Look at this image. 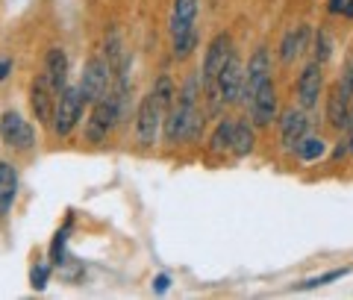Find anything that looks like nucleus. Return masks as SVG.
Returning a JSON list of instances; mask_svg holds the SVG:
<instances>
[{
    "mask_svg": "<svg viewBox=\"0 0 353 300\" xmlns=\"http://www.w3.org/2000/svg\"><path fill=\"white\" fill-rule=\"evenodd\" d=\"M201 127H203V115H201V109H197V77H192V80L183 86L176 106L168 109V118H165V139L174 141V144L192 141V139H197Z\"/></svg>",
    "mask_w": 353,
    "mask_h": 300,
    "instance_id": "f257e3e1",
    "label": "nucleus"
},
{
    "mask_svg": "<svg viewBox=\"0 0 353 300\" xmlns=\"http://www.w3.org/2000/svg\"><path fill=\"white\" fill-rule=\"evenodd\" d=\"M112 80H115V71L109 65L106 57H92L83 68V80H80V94H83V103L85 106H94L103 94L112 92Z\"/></svg>",
    "mask_w": 353,
    "mask_h": 300,
    "instance_id": "f03ea898",
    "label": "nucleus"
},
{
    "mask_svg": "<svg viewBox=\"0 0 353 300\" xmlns=\"http://www.w3.org/2000/svg\"><path fill=\"white\" fill-rule=\"evenodd\" d=\"M118 121H121L118 97H115V92H109V94H103V97L94 103L92 118H88V124H85V139L92 141V144H103Z\"/></svg>",
    "mask_w": 353,
    "mask_h": 300,
    "instance_id": "7ed1b4c3",
    "label": "nucleus"
},
{
    "mask_svg": "<svg viewBox=\"0 0 353 300\" xmlns=\"http://www.w3.org/2000/svg\"><path fill=\"white\" fill-rule=\"evenodd\" d=\"M83 94H80V86H65L62 94L57 97V112H53V132L57 136H71V130L77 127V121L83 118Z\"/></svg>",
    "mask_w": 353,
    "mask_h": 300,
    "instance_id": "20e7f679",
    "label": "nucleus"
},
{
    "mask_svg": "<svg viewBox=\"0 0 353 300\" xmlns=\"http://www.w3.org/2000/svg\"><path fill=\"white\" fill-rule=\"evenodd\" d=\"M162 115L165 109L157 100V94H145V100L139 103V112H136V139L141 148H153L159 136V127H162Z\"/></svg>",
    "mask_w": 353,
    "mask_h": 300,
    "instance_id": "39448f33",
    "label": "nucleus"
},
{
    "mask_svg": "<svg viewBox=\"0 0 353 300\" xmlns=\"http://www.w3.org/2000/svg\"><path fill=\"white\" fill-rule=\"evenodd\" d=\"M233 41H230L227 32H221V36L212 39V44H209L206 57H203V68H201V77H203V86L209 88V92H215V80L221 68L230 62V57H233Z\"/></svg>",
    "mask_w": 353,
    "mask_h": 300,
    "instance_id": "423d86ee",
    "label": "nucleus"
},
{
    "mask_svg": "<svg viewBox=\"0 0 353 300\" xmlns=\"http://www.w3.org/2000/svg\"><path fill=\"white\" fill-rule=\"evenodd\" d=\"M241 92H245V71H241V62L233 53L230 62L221 68L218 80H215V94H218V103H227L233 106L241 100Z\"/></svg>",
    "mask_w": 353,
    "mask_h": 300,
    "instance_id": "0eeeda50",
    "label": "nucleus"
},
{
    "mask_svg": "<svg viewBox=\"0 0 353 300\" xmlns=\"http://www.w3.org/2000/svg\"><path fill=\"white\" fill-rule=\"evenodd\" d=\"M0 139L12 150H30L36 144V130L18 112H3V118H0Z\"/></svg>",
    "mask_w": 353,
    "mask_h": 300,
    "instance_id": "6e6552de",
    "label": "nucleus"
},
{
    "mask_svg": "<svg viewBox=\"0 0 353 300\" xmlns=\"http://www.w3.org/2000/svg\"><path fill=\"white\" fill-rule=\"evenodd\" d=\"M53 97H59V94H57V88L50 86V77L39 74L36 80H32V88H30V106H32V115H36L39 124H50L53 121V112H57Z\"/></svg>",
    "mask_w": 353,
    "mask_h": 300,
    "instance_id": "1a4fd4ad",
    "label": "nucleus"
},
{
    "mask_svg": "<svg viewBox=\"0 0 353 300\" xmlns=\"http://www.w3.org/2000/svg\"><path fill=\"white\" fill-rule=\"evenodd\" d=\"M321 88H324V71H321V62H309L306 68L297 77V103L303 109H315L318 106V97H321Z\"/></svg>",
    "mask_w": 353,
    "mask_h": 300,
    "instance_id": "9d476101",
    "label": "nucleus"
},
{
    "mask_svg": "<svg viewBox=\"0 0 353 300\" xmlns=\"http://www.w3.org/2000/svg\"><path fill=\"white\" fill-rule=\"evenodd\" d=\"M271 80V57L265 48H256L253 50V57L248 62V71H245V92H241V100L250 103V97L259 92L262 83Z\"/></svg>",
    "mask_w": 353,
    "mask_h": 300,
    "instance_id": "9b49d317",
    "label": "nucleus"
},
{
    "mask_svg": "<svg viewBox=\"0 0 353 300\" xmlns=\"http://www.w3.org/2000/svg\"><path fill=\"white\" fill-rule=\"evenodd\" d=\"M250 121L253 127H268L274 118H277V92H274V83H262L259 92L250 97Z\"/></svg>",
    "mask_w": 353,
    "mask_h": 300,
    "instance_id": "f8f14e48",
    "label": "nucleus"
},
{
    "mask_svg": "<svg viewBox=\"0 0 353 300\" xmlns=\"http://www.w3.org/2000/svg\"><path fill=\"white\" fill-rule=\"evenodd\" d=\"M309 130V118H306V109H285V112L280 115V141L283 148H297V141H301L306 136Z\"/></svg>",
    "mask_w": 353,
    "mask_h": 300,
    "instance_id": "ddd939ff",
    "label": "nucleus"
},
{
    "mask_svg": "<svg viewBox=\"0 0 353 300\" xmlns=\"http://www.w3.org/2000/svg\"><path fill=\"white\" fill-rule=\"evenodd\" d=\"M350 88L345 83H336L333 88H330V94H327V118H330V124H333L336 130H345L347 124V109H350Z\"/></svg>",
    "mask_w": 353,
    "mask_h": 300,
    "instance_id": "4468645a",
    "label": "nucleus"
},
{
    "mask_svg": "<svg viewBox=\"0 0 353 300\" xmlns=\"http://www.w3.org/2000/svg\"><path fill=\"white\" fill-rule=\"evenodd\" d=\"M197 18V0H174L171 9V36H185L189 30H194Z\"/></svg>",
    "mask_w": 353,
    "mask_h": 300,
    "instance_id": "2eb2a0df",
    "label": "nucleus"
},
{
    "mask_svg": "<svg viewBox=\"0 0 353 300\" xmlns=\"http://www.w3.org/2000/svg\"><path fill=\"white\" fill-rule=\"evenodd\" d=\"M44 74L50 77V86L57 88V94H62L65 80H68V57L62 48H50L44 57Z\"/></svg>",
    "mask_w": 353,
    "mask_h": 300,
    "instance_id": "dca6fc26",
    "label": "nucleus"
},
{
    "mask_svg": "<svg viewBox=\"0 0 353 300\" xmlns=\"http://www.w3.org/2000/svg\"><path fill=\"white\" fill-rule=\"evenodd\" d=\"M15 194H18V171L9 162H0V215L12 212Z\"/></svg>",
    "mask_w": 353,
    "mask_h": 300,
    "instance_id": "f3484780",
    "label": "nucleus"
},
{
    "mask_svg": "<svg viewBox=\"0 0 353 300\" xmlns=\"http://www.w3.org/2000/svg\"><path fill=\"white\" fill-rule=\"evenodd\" d=\"M306 44H309V27L306 24L289 30V32H285V39H283V44H280V59L285 65H292L306 50Z\"/></svg>",
    "mask_w": 353,
    "mask_h": 300,
    "instance_id": "a211bd4d",
    "label": "nucleus"
},
{
    "mask_svg": "<svg viewBox=\"0 0 353 300\" xmlns=\"http://www.w3.org/2000/svg\"><path fill=\"white\" fill-rule=\"evenodd\" d=\"M233 132L236 124L233 121H218V127L212 130V139H209V150L212 153H224V150H233Z\"/></svg>",
    "mask_w": 353,
    "mask_h": 300,
    "instance_id": "6ab92c4d",
    "label": "nucleus"
},
{
    "mask_svg": "<svg viewBox=\"0 0 353 300\" xmlns=\"http://www.w3.org/2000/svg\"><path fill=\"white\" fill-rule=\"evenodd\" d=\"M253 144H256V136H253V127L248 124V121H239L236 124V132H233V153L241 159L248 157V153L253 150Z\"/></svg>",
    "mask_w": 353,
    "mask_h": 300,
    "instance_id": "aec40b11",
    "label": "nucleus"
},
{
    "mask_svg": "<svg viewBox=\"0 0 353 300\" xmlns=\"http://www.w3.org/2000/svg\"><path fill=\"white\" fill-rule=\"evenodd\" d=\"M324 153H327V144L318 136H303L297 141V157H301V162H315V159H321Z\"/></svg>",
    "mask_w": 353,
    "mask_h": 300,
    "instance_id": "412c9836",
    "label": "nucleus"
},
{
    "mask_svg": "<svg viewBox=\"0 0 353 300\" xmlns=\"http://www.w3.org/2000/svg\"><path fill=\"white\" fill-rule=\"evenodd\" d=\"M197 48V30H189L185 36H176L174 39V59L176 62H183V59H189L192 53Z\"/></svg>",
    "mask_w": 353,
    "mask_h": 300,
    "instance_id": "4be33fe9",
    "label": "nucleus"
},
{
    "mask_svg": "<svg viewBox=\"0 0 353 300\" xmlns=\"http://www.w3.org/2000/svg\"><path fill=\"white\" fill-rule=\"evenodd\" d=\"M312 53H315V62H321V65L330 57H333V39H330L327 30H318L315 32V48H312Z\"/></svg>",
    "mask_w": 353,
    "mask_h": 300,
    "instance_id": "5701e85b",
    "label": "nucleus"
},
{
    "mask_svg": "<svg viewBox=\"0 0 353 300\" xmlns=\"http://www.w3.org/2000/svg\"><path fill=\"white\" fill-rule=\"evenodd\" d=\"M153 94H157V100L162 103V109L165 112H168L171 109V100H174V83H171V77H159L157 80V86H153Z\"/></svg>",
    "mask_w": 353,
    "mask_h": 300,
    "instance_id": "b1692460",
    "label": "nucleus"
},
{
    "mask_svg": "<svg viewBox=\"0 0 353 300\" xmlns=\"http://www.w3.org/2000/svg\"><path fill=\"white\" fill-rule=\"evenodd\" d=\"M347 271L341 268V271H330V274H324V277H315V280H306V283H301V288H315V286H327V283H333V280H339V277H345Z\"/></svg>",
    "mask_w": 353,
    "mask_h": 300,
    "instance_id": "393cba45",
    "label": "nucleus"
},
{
    "mask_svg": "<svg viewBox=\"0 0 353 300\" xmlns=\"http://www.w3.org/2000/svg\"><path fill=\"white\" fill-rule=\"evenodd\" d=\"M32 286H36V288H44V286H48V277H50V268H48V265H36V268H32Z\"/></svg>",
    "mask_w": 353,
    "mask_h": 300,
    "instance_id": "a878e982",
    "label": "nucleus"
},
{
    "mask_svg": "<svg viewBox=\"0 0 353 300\" xmlns=\"http://www.w3.org/2000/svg\"><path fill=\"white\" fill-rule=\"evenodd\" d=\"M168 286H171V280H168V274H159L157 280H153V288H157V294H162V292H168Z\"/></svg>",
    "mask_w": 353,
    "mask_h": 300,
    "instance_id": "bb28decb",
    "label": "nucleus"
},
{
    "mask_svg": "<svg viewBox=\"0 0 353 300\" xmlns=\"http://www.w3.org/2000/svg\"><path fill=\"white\" fill-rule=\"evenodd\" d=\"M9 71H12V59H0V80H6Z\"/></svg>",
    "mask_w": 353,
    "mask_h": 300,
    "instance_id": "cd10ccee",
    "label": "nucleus"
},
{
    "mask_svg": "<svg viewBox=\"0 0 353 300\" xmlns=\"http://www.w3.org/2000/svg\"><path fill=\"white\" fill-rule=\"evenodd\" d=\"M341 83H345V86L350 88V94H353V62L347 65V71H345V80H341Z\"/></svg>",
    "mask_w": 353,
    "mask_h": 300,
    "instance_id": "c85d7f7f",
    "label": "nucleus"
},
{
    "mask_svg": "<svg viewBox=\"0 0 353 300\" xmlns=\"http://www.w3.org/2000/svg\"><path fill=\"white\" fill-rule=\"evenodd\" d=\"M345 3L347 0H330V12H345Z\"/></svg>",
    "mask_w": 353,
    "mask_h": 300,
    "instance_id": "c756f323",
    "label": "nucleus"
},
{
    "mask_svg": "<svg viewBox=\"0 0 353 300\" xmlns=\"http://www.w3.org/2000/svg\"><path fill=\"white\" fill-rule=\"evenodd\" d=\"M345 130H353V100H350V109H347V124Z\"/></svg>",
    "mask_w": 353,
    "mask_h": 300,
    "instance_id": "7c9ffc66",
    "label": "nucleus"
},
{
    "mask_svg": "<svg viewBox=\"0 0 353 300\" xmlns=\"http://www.w3.org/2000/svg\"><path fill=\"white\" fill-rule=\"evenodd\" d=\"M345 15L353 18V0H347V3H345Z\"/></svg>",
    "mask_w": 353,
    "mask_h": 300,
    "instance_id": "2f4dec72",
    "label": "nucleus"
},
{
    "mask_svg": "<svg viewBox=\"0 0 353 300\" xmlns=\"http://www.w3.org/2000/svg\"><path fill=\"white\" fill-rule=\"evenodd\" d=\"M347 148H350V153H353V139H350V144H347Z\"/></svg>",
    "mask_w": 353,
    "mask_h": 300,
    "instance_id": "473e14b6",
    "label": "nucleus"
}]
</instances>
